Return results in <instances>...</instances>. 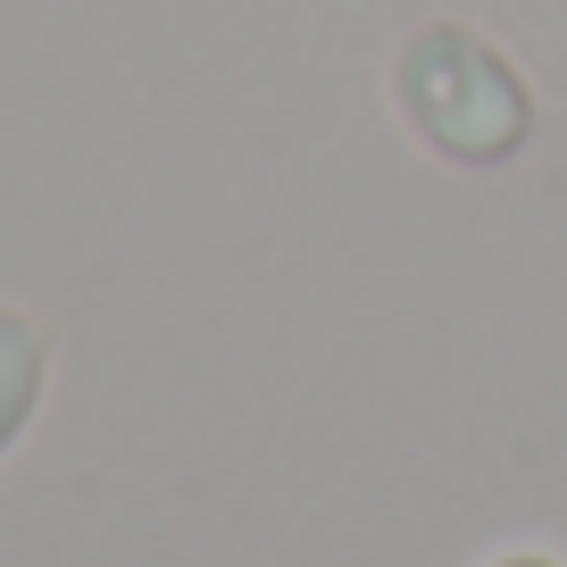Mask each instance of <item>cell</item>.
Listing matches in <instances>:
<instances>
[{
    "mask_svg": "<svg viewBox=\"0 0 567 567\" xmlns=\"http://www.w3.org/2000/svg\"><path fill=\"white\" fill-rule=\"evenodd\" d=\"M392 92H401V117L417 125V142H434L460 167H501L534 134V92L467 25H425L392 68Z\"/></svg>",
    "mask_w": 567,
    "mask_h": 567,
    "instance_id": "cell-1",
    "label": "cell"
},
{
    "mask_svg": "<svg viewBox=\"0 0 567 567\" xmlns=\"http://www.w3.org/2000/svg\"><path fill=\"white\" fill-rule=\"evenodd\" d=\"M34 401H42V334L0 309V451L18 443V425L34 417Z\"/></svg>",
    "mask_w": 567,
    "mask_h": 567,
    "instance_id": "cell-2",
    "label": "cell"
},
{
    "mask_svg": "<svg viewBox=\"0 0 567 567\" xmlns=\"http://www.w3.org/2000/svg\"><path fill=\"white\" fill-rule=\"evenodd\" d=\"M493 567H559V559H493Z\"/></svg>",
    "mask_w": 567,
    "mask_h": 567,
    "instance_id": "cell-3",
    "label": "cell"
}]
</instances>
